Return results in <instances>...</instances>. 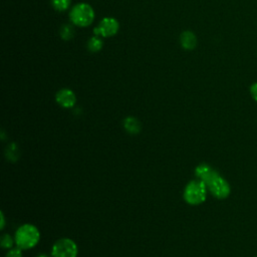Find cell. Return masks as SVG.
Instances as JSON below:
<instances>
[{
    "label": "cell",
    "mask_w": 257,
    "mask_h": 257,
    "mask_svg": "<svg viewBox=\"0 0 257 257\" xmlns=\"http://www.w3.org/2000/svg\"><path fill=\"white\" fill-rule=\"evenodd\" d=\"M15 243L17 247L27 250L35 247L40 240V232L32 224L21 225L15 232Z\"/></svg>",
    "instance_id": "1"
},
{
    "label": "cell",
    "mask_w": 257,
    "mask_h": 257,
    "mask_svg": "<svg viewBox=\"0 0 257 257\" xmlns=\"http://www.w3.org/2000/svg\"><path fill=\"white\" fill-rule=\"evenodd\" d=\"M207 186L201 180L190 181L184 190V200L193 206H197L205 202L207 197Z\"/></svg>",
    "instance_id": "2"
},
{
    "label": "cell",
    "mask_w": 257,
    "mask_h": 257,
    "mask_svg": "<svg viewBox=\"0 0 257 257\" xmlns=\"http://www.w3.org/2000/svg\"><path fill=\"white\" fill-rule=\"evenodd\" d=\"M70 20L73 24L85 27L92 23L94 19V11L87 3H78L70 11Z\"/></svg>",
    "instance_id": "3"
},
{
    "label": "cell",
    "mask_w": 257,
    "mask_h": 257,
    "mask_svg": "<svg viewBox=\"0 0 257 257\" xmlns=\"http://www.w3.org/2000/svg\"><path fill=\"white\" fill-rule=\"evenodd\" d=\"M78 248L70 238L58 239L51 248L52 257H77Z\"/></svg>",
    "instance_id": "4"
},
{
    "label": "cell",
    "mask_w": 257,
    "mask_h": 257,
    "mask_svg": "<svg viewBox=\"0 0 257 257\" xmlns=\"http://www.w3.org/2000/svg\"><path fill=\"white\" fill-rule=\"evenodd\" d=\"M207 188L215 198L221 200L226 199L231 193L229 183L222 176H220V174H218L207 184Z\"/></svg>",
    "instance_id": "5"
},
{
    "label": "cell",
    "mask_w": 257,
    "mask_h": 257,
    "mask_svg": "<svg viewBox=\"0 0 257 257\" xmlns=\"http://www.w3.org/2000/svg\"><path fill=\"white\" fill-rule=\"evenodd\" d=\"M119 24L115 18L105 17L103 18L97 27L94 28V35L102 37H110L118 31Z\"/></svg>",
    "instance_id": "6"
},
{
    "label": "cell",
    "mask_w": 257,
    "mask_h": 257,
    "mask_svg": "<svg viewBox=\"0 0 257 257\" xmlns=\"http://www.w3.org/2000/svg\"><path fill=\"white\" fill-rule=\"evenodd\" d=\"M55 99L60 106L64 108H70L75 104L76 96L71 89L62 88L57 91L55 95Z\"/></svg>",
    "instance_id": "7"
},
{
    "label": "cell",
    "mask_w": 257,
    "mask_h": 257,
    "mask_svg": "<svg viewBox=\"0 0 257 257\" xmlns=\"http://www.w3.org/2000/svg\"><path fill=\"white\" fill-rule=\"evenodd\" d=\"M219 173L214 170L211 166H209L208 164H200L196 167L195 169V175L196 177L201 180L203 183L207 184L212 180L214 179Z\"/></svg>",
    "instance_id": "8"
},
{
    "label": "cell",
    "mask_w": 257,
    "mask_h": 257,
    "mask_svg": "<svg viewBox=\"0 0 257 257\" xmlns=\"http://www.w3.org/2000/svg\"><path fill=\"white\" fill-rule=\"evenodd\" d=\"M180 42L183 48L187 50H192L197 45V37L192 31H184L181 34Z\"/></svg>",
    "instance_id": "9"
},
{
    "label": "cell",
    "mask_w": 257,
    "mask_h": 257,
    "mask_svg": "<svg viewBox=\"0 0 257 257\" xmlns=\"http://www.w3.org/2000/svg\"><path fill=\"white\" fill-rule=\"evenodd\" d=\"M123 127L131 135H138L142 130V124L134 116H126L123 119Z\"/></svg>",
    "instance_id": "10"
},
{
    "label": "cell",
    "mask_w": 257,
    "mask_h": 257,
    "mask_svg": "<svg viewBox=\"0 0 257 257\" xmlns=\"http://www.w3.org/2000/svg\"><path fill=\"white\" fill-rule=\"evenodd\" d=\"M5 156L7 158V160L11 161V162H15L18 160L20 153H19V149L17 147V145L15 143H11L5 150Z\"/></svg>",
    "instance_id": "11"
},
{
    "label": "cell",
    "mask_w": 257,
    "mask_h": 257,
    "mask_svg": "<svg viewBox=\"0 0 257 257\" xmlns=\"http://www.w3.org/2000/svg\"><path fill=\"white\" fill-rule=\"evenodd\" d=\"M102 45H103L102 40H101L98 36H96V35H94L93 37H91V38L88 40V43H87L88 49H89L90 51H92V52H97V51H99V50L102 48Z\"/></svg>",
    "instance_id": "12"
},
{
    "label": "cell",
    "mask_w": 257,
    "mask_h": 257,
    "mask_svg": "<svg viewBox=\"0 0 257 257\" xmlns=\"http://www.w3.org/2000/svg\"><path fill=\"white\" fill-rule=\"evenodd\" d=\"M60 36L63 40H70L73 36V27L70 24H64L60 29Z\"/></svg>",
    "instance_id": "13"
},
{
    "label": "cell",
    "mask_w": 257,
    "mask_h": 257,
    "mask_svg": "<svg viewBox=\"0 0 257 257\" xmlns=\"http://www.w3.org/2000/svg\"><path fill=\"white\" fill-rule=\"evenodd\" d=\"M51 5L57 11H64L66 10L71 3V0H50Z\"/></svg>",
    "instance_id": "14"
},
{
    "label": "cell",
    "mask_w": 257,
    "mask_h": 257,
    "mask_svg": "<svg viewBox=\"0 0 257 257\" xmlns=\"http://www.w3.org/2000/svg\"><path fill=\"white\" fill-rule=\"evenodd\" d=\"M14 242L15 240H13L9 234H4L1 237V247L4 249H11Z\"/></svg>",
    "instance_id": "15"
},
{
    "label": "cell",
    "mask_w": 257,
    "mask_h": 257,
    "mask_svg": "<svg viewBox=\"0 0 257 257\" xmlns=\"http://www.w3.org/2000/svg\"><path fill=\"white\" fill-rule=\"evenodd\" d=\"M22 249L19 248V247H16V248H11L5 257H22Z\"/></svg>",
    "instance_id": "16"
},
{
    "label": "cell",
    "mask_w": 257,
    "mask_h": 257,
    "mask_svg": "<svg viewBox=\"0 0 257 257\" xmlns=\"http://www.w3.org/2000/svg\"><path fill=\"white\" fill-rule=\"evenodd\" d=\"M250 93L252 98L257 101V82H254L251 86H250Z\"/></svg>",
    "instance_id": "17"
},
{
    "label": "cell",
    "mask_w": 257,
    "mask_h": 257,
    "mask_svg": "<svg viewBox=\"0 0 257 257\" xmlns=\"http://www.w3.org/2000/svg\"><path fill=\"white\" fill-rule=\"evenodd\" d=\"M4 226H5V218H4L3 212H1V229H3Z\"/></svg>",
    "instance_id": "18"
},
{
    "label": "cell",
    "mask_w": 257,
    "mask_h": 257,
    "mask_svg": "<svg viewBox=\"0 0 257 257\" xmlns=\"http://www.w3.org/2000/svg\"><path fill=\"white\" fill-rule=\"evenodd\" d=\"M36 257H49V256L46 255V254H39V255H37Z\"/></svg>",
    "instance_id": "19"
},
{
    "label": "cell",
    "mask_w": 257,
    "mask_h": 257,
    "mask_svg": "<svg viewBox=\"0 0 257 257\" xmlns=\"http://www.w3.org/2000/svg\"><path fill=\"white\" fill-rule=\"evenodd\" d=\"M256 257H257V256H256Z\"/></svg>",
    "instance_id": "20"
}]
</instances>
